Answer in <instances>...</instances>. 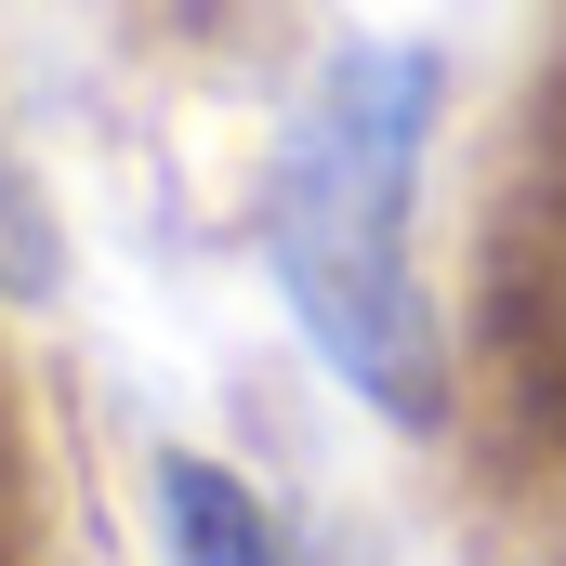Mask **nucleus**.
I'll use <instances>...</instances> for the list:
<instances>
[{
    "label": "nucleus",
    "mask_w": 566,
    "mask_h": 566,
    "mask_svg": "<svg viewBox=\"0 0 566 566\" xmlns=\"http://www.w3.org/2000/svg\"><path fill=\"white\" fill-rule=\"evenodd\" d=\"M434 93H448V66L422 40H343L264 158V264H277L303 343L329 356V382L369 396L382 422L448 409V343H434L422 238H409Z\"/></svg>",
    "instance_id": "obj_1"
},
{
    "label": "nucleus",
    "mask_w": 566,
    "mask_h": 566,
    "mask_svg": "<svg viewBox=\"0 0 566 566\" xmlns=\"http://www.w3.org/2000/svg\"><path fill=\"white\" fill-rule=\"evenodd\" d=\"M53 277H66V251H53V211H40L27 158L0 145V303H53Z\"/></svg>",
    "instance_id": "obj_3"
},
{
    "label": "nucleus",
    "mask_w": 566,
    "mask_h": 566,
    "mask_svg": "<svg viewBox=\"0 0 566 566\" xmlns=\"http://www.w3.org/2000/svg\"><path fill=\"white\" fill-rule=\"evenodd\" d=\"M158 527H171V566H303L290 527L224 474V461H198V448L158 461Z\"/></svg>",
    "instance_id": "obj_2"
}]
</instances>
